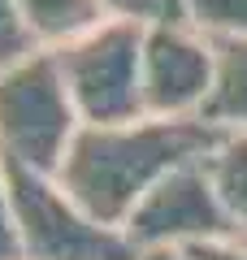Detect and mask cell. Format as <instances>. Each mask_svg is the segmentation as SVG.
Segmentation results:
<instances>
[{
  "label": "cell",
  "mask_w": 247,
  "mask_h": 260,
  "mask_svg": "<svg viewBox=\"0 0 247 260\" xmlns=\"http://www.w3.org/2000/svg\"><path fill=\"white\" fill-rule=\"evenodd\" d=\"M187 22L212 44L247 39V0H187Z\"/></svg>",
  "instance_id": "cell-10"
},
{
  "label": "cell",
  "mask_w": 247,
  "mask_h": 260,
  "mask_svg": "<svg viewBox=\"0 0 247 260\" xmlns=\"http://www.w3.org/2000/svg\"><path fill=\"white\" fill-rule=\"evenodd\" d=\"M135 260H191V256L174 251V247H161V251H135Z\"/></svg>",
  "instance_id": "cell-15"
},
{
  "label": "cell",
  "mask_w": 247,
  "mask_h": 260,
  "mask_svg": "<svg viewBox=\"0 0 247 260\" xmlns=\"http://www.w3.org/2000/svg\"><path fill=\"white\" fill-rule=\"evenodd\" d=\"M121 234H126L130 251H161V247L191 251L217 239H238L204 160H191L169 178H161L135 204Z\"/></svg>",
  "instance_id": "cell-5"
},
{
  "label": "cell",
  "mask_w": 247,
  "mask_h": 260,
  "mask_svg": "<svg viewBox=\"0 0 247 260\" xmlns=\"http://www.w3.org/2000/svg\"><path fill=\"white\" fill-rule=\"evenodd\" d=\"M221 130L204 117H135L117 126H82L70 143L56 182L100 225L121 230L135 204L174 169L204 160Z\"/></svg>",
  "instance_id": "cell-1"
},
{
  "label": "cell",
  "mask_w": 247,
  "mask_h": 260,
  "mask_svg": "<svg viewBox=\"0 0 247 260\" xmlns=\"http://www.w3.org/2000/svg\"><path fill=\"white\" fill-rule=\"evenodd\" d=\"M191 260H247V239H217L187 251Z\"/></svg>",
  "instance_id": "cell-14"
},
{
  "label": "cell",
  "mask_w": 247,
  "mask_h": 260,
  "mask_svg": "<svg viewBox=\"0 0 247 260\" xmlns=\"http://www.w3.org/2000/svg\"><path fill=\"white\" fill-rule=\"evenodd\" d=\"M5 174H9L22 260H135L126 234L100 225L82 204H74L52 174L9 165Z\"/></svg>",
  "instance_id": "cell-4"
},
{
  "label": "cell",
  "mask_w": 247,
  "mask_h": 260,
  "mask_svg": "<svg viewBox=\"0 0 247 260\" xmlns=\"http://www.w3.org/2000/svg\"><path fill=\"white\" fill-rule=\"evenodd\" d=\"M217 87V44L191 22L143 26V117H204Z\"/></svg>",
  "instance_id": "cell-6"
},
{
  "label": "cell",
  "mask_w": 247,
  "mask_h": 260,
  "mask_svg": "<svg viewBox=\"0 0 247 260\" xmlns=\"http://www.w3.org/2000/svg\"><path fill=\"white\" fill-rule=\"evenodd\" d=\"M18 9L39 52H56L82 39L87 30H96L100 22H109L100 0H18Z\"/></svg>",
  "instance_id": "cell-7"
},
{
  "label": "cell",
  "mask_w": 247,
  "mask_h": 260,
  "mask_svg": "<svg viewBox=\"0 0 247 260\" xmlns=\"http://www.w3.org/2000/svg\"><path fill=\"white\" fill-rule=\"evenodd\" d=\"M78 130V109L52 52H35L0 74V165L56 178Z\"/></svg>",
  "instance_id": "cell-2"
},
{
  "label": "cell",
  "mask_w": 247,
  "mask_h": 260,
  "mask_svg": "<svg viewBox=\"0 0 247 260\" xmlns=\"http://www.w3.org/2000/svg\"><path fill=\"white\" fill-rule=\"evenodd\" d=\"M35 52H39V44L30 39L26 22H22L18 0H0V74L13 70V65H22Z\"/></svg>",
  "instance_id": "cell-11"
},
{
  "label": "cell",
  "mask_w": 247,
  "mask_h": 260,
  "mask_svg": "<svg viewBox=\"0 0 247 260\" xmlns=\"http://www.w3.org/2000/svg\"><path fill=\"white\" fill-rule=\"evenodd\" d=\"M204 165H208V178L221 195V208H226L234 234L247 239V130H221Z\"/></svg>",
  "instance_id": "cell-8"
},
{
  "label": "cell",
  "mask_w": 247,
  "mask_h": 260,
  "mask_svg": "<svg viewBox=\"0 0 247 260\" xmlns=\"http://www.w3.org/2000/svg\"><path fill=\"white\" fill-rule=\"evenodd\" d=\"M0 260H22L18 217H13V195H9V174H5V165H0Z\"/></svg>",
  "instance_id": "cell-13"
},
{
  "label": "cell",
  "mask_w": 247,
  "mask_h": 260,
  "mask_svg": "<svg viewBox=\"0 0 247 260\" xmlns=\"http://www.w3.org/2000/svg\"><path fill=\"white\" fill-rule=\"evenodd\" d=\"M52 56L82 126L143 117V26L109 18Z\"/></svg>",
  "instance_id": "cell-3"
},
{
  "label": "cell",
  "mask_w": 247,
  "mask_h": 260,
  "mask_svg": "<svg viewBox=\"0 0 247 260\" xmlns=\"http://www.w3.org/2000/svg\"><path fill=\"white\" fill-rule=\"evenodd\" d=\"M104 13L135 26H161V22H187V0H100Z\"/></svg>",
  "instance_id": "cell-12"
},
{
  "label": "cell",
  "mask_w": 247,
  "mask_h": 260,
  "mask_svg": "<svg viewBox=\"0 0 247 260\" xmlns=\"http://www.w3.org/2000/svg\"><path fill=\"white\" fill-rule=\"evenodd\" d=\"M204 121L217 130H247V39L217 44V87Z\"/></svg>",
  "instance_id": "cell-9"
}]
</instances>
